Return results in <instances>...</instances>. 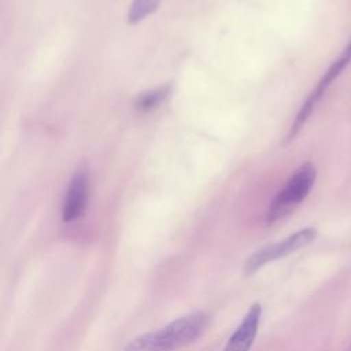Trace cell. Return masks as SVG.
<instances>
[{
	"label": "cell",
	"mask_w": 351,
	"mask_h": 351,
	"mask_svg": "<svg viewBox=\"0 0 351 351\" xmlns=\"http://www.w3.org/2000/svg\"><path fill=\"white\" fill-rule=\"evenodd\" d=\"M169 93V86H163L147 93H143L137 101H136V107L141 111H151L154 108H156L167 96Z\"/></svg>",
	"instance_id": "obj_8"
},
{
	"label": "cell",
	"mask_w": 351,
	"mask_h": 351,
	"mask_svg": "<svg viewBox=\"0 0 351 351\" xmlns=\"http://www.w3.org/2000/svg\"><path fill=\"white\" fill-rule=\"evenodd\" d=\"M315 177L317 170L313 163L306 162L299 166L271 200L266 215L267 223H274L292 213L308 196Z\"/></svg>",
	"instance_id": "obj_2"
},
{
	"label": "cell",
	"mask_w": 351,
	"mask_h": 351,
	"mask_svg": "<svg viewBox=\"0 0 351 351\" xmlns=\"http://www.w3.org/2000/svg\"><path fill=\"white\" fill-rule=\"evenodd\" d=\"M315 237H317V229L308 226V228H303V229L289 234L284 240H280L273 244H267V245L256 250L255 252H252L248 256V259L245 261L244 273L247 276H250V274L255 273L256 270H259L266 263H269L271 261H277L280 258H284V256L306 247Z\"/></svg>",
	"instance_id": "obj_4"
},
{
	"label": "cell",
	"mask_w": 351,
	"mask_h": 351,
	"mask_svg": "<svg viewBox=\"0 0 351 351\" xmlns=\"http://www.w3.org/2000/svg\"><path fill=\"white\" fill-rule=\"evenodd\" d=\"M261 314H262L261 304L259 303L251 304L243 321L239 324L233 335L229 337L223 351H250L258 333Z\"/></svg>",
	"instance_id": "obj_6"
},
{
	"label": "cell",
	"mask_w": 351,
	"mask_h": 351,
	"mask_svg": "<svg viewBox=\"0 0 351 351\" xmlns=\"http://www.w3.org/2000/svg\"><path fill=\"white\" fill-rule=\"evenodd\" d=\"M351 63V38L347 43V45L344 47V49L341 51V53L337 56V59L328 67V70L324 73V75L319 78V81L317 82L315 88L310 92V95L307 96V99L304 100V103L302 104L300 110L298 111V114L295 115V119L287 133L285 137V143H289L291 140H293L298 133L300 132V129L304 126V123L307 122V119L310 118V115L313 114L314 108L317 107L318 101L322 99V96L325 95V92L328 90V88L339 78V75L344 71V69Z\"/></svg>",
	"instance_id": "obj_3"
},
{
	"label": "cell",
	"mask_w": 351,
	"mask_h": 351,
	"mask_svg": "<svg viewBox=\"0 0 351 351\" xmlns=\"http://www.w3.org/2000/svg\"><path fill=\"white\" fill-rule=\"evenodd\" d=\"M210 317L195 311L177 318L166 326L132 339L123 351H177L196 341L206 330Z\"/></svg>",
	"instance_id": "obj_1"
},
{
	"label": "cell",
	"mask_w": 351,
	"mask_h": 351,
	"mask_svg": "<svg viewBox=\"0 0 351 351\" xmlns=\"http://www.w3.org/2000/svg\"><path fill=\"white\" fill-rule=\"evenodd\" d=\"M162 0H133L128 12V23L137 25L138 22L154 14Z\"/></svg>",
	"instance_id": "obj_7"
},
{
	"label": "cell",
	"mask_w": 351,
	"mask_h": 351,
	"mask_svg": "<svg viewBox=\"0 0 351 351\" xmlns=\"http://www.w3.org/2000/svg\"><path fill=\"white\" fill-rule=\"evenodd\" d=\"M89 192V174L86 169H78L74 171L69 181L63 206H62V219L63 222H73L81 218L86 210V200Z\"/></svg>",
	"instance_id": "obj_5"
}]
</instances>
